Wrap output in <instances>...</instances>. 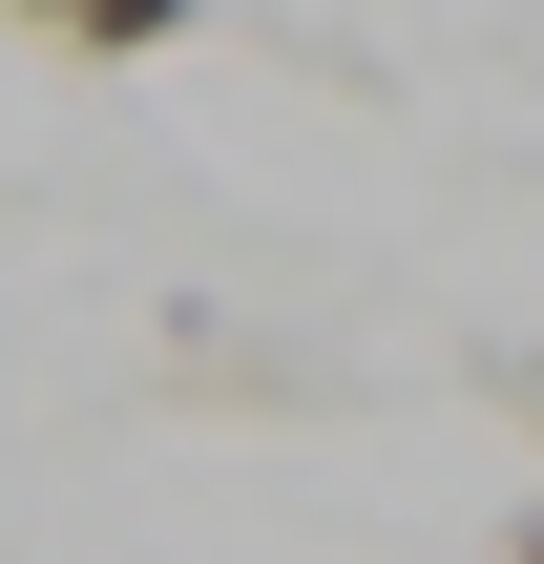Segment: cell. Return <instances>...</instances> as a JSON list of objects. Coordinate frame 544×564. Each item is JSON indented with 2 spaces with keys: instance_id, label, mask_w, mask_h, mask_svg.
Wrapping results in <instances>:
<instances>
[{
  "instance_id": "cell-1",
  "label": "cell",
  "mask_w": 544,
  "mask_h": 564,
  "mask_svg": "<svg viewBox=\"0 0 544 564\" xmlns=\"http://www.w3.org/2000/svg\"><path fill=\"white\" fill-rule=\"evenodd\" d=\"M21 21H42L63 63H168V42H189L210 0H21Z\"/></svg>"
},
{
  "instance_id": "cell-2",
  "label": "cell",
  "mask_w": 544,
  "mask_h": 564,
  "mask_svg": "<svg viewBox=\"0 0 544 564\" xmlns=\"http://www.w3.org/2000/svg\"><path fill=\"white\" fill-rule=\"evenodd\" d=\"M503 564H544V502H524V544H503Z\"/></svg>"
}]
</instances>
